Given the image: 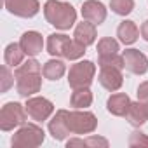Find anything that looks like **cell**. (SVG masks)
Returning a JSON list of instances; mask_svg holds the SVG:
<instances>
[{
	"label": "cell",
	"mask_w": 148,
	"mask_h": 148,
	"mask_svg": "<svg viewBox=\"0 0 148 148\" xmlns=\"http://www.w3.org/2000/svg\"><path fill=\"white\" fill-rule=\"evenodd\" d=\"M44 16L49 25L61 32L70 30L77 23V11L63 0H47L44 4Z\"/></svg>",
	"instance_id": "1"
},
{
	"label": "cell",
	"mask_w": 148,
	"mask_h": 148,
	"mask_svg": "<svg viewBox=\"0 0 148 148\" xmlns=\"http://www.w3.org/2000/svg\"><path fill=\"white\" fill-rule=\"evenodd\" d=\"M45 139V132L37 124H23L11 138L14 148H35L40 146Z\"/></svg>",
	"instance_id": "2"
},
{
	"label": "cell",
	"mask_w": 148,
	"mask_h": 148,
	"mask_svg": "<svg viewBox=\"0 0 148 148\" xmlns=\"http://www.w3.org/2000/svg\"><path fill=\"white\" fill-rule=\"evenodd\" d=\"M96 75V64L89 59L79 61L70 66L68 71V84L71 89H80V87H89L94 80Z\"/></svg>",
	"instance_id": "3"
},
{
	"label": "cell",
	"mask_w": 148,
	"mask_h": 148,
	"mask_svg": "<svg viewBox=\"0 0 148 148\" xmlns=\"http://www.w3.org/2000/svg\"><path fill=\"white\" fill-rule=\"evenodd\" d=\"M26 108L25 105L18 101H9L0 110V129L2 131H14L16 127H21L26 124Z\"/></svg>",
	"instance_id": "4"
},
{
	"label": "cell",
	"mask_w": 148,
	"mask_h": 148,
	"mask_svg": "<svg viewBox=\"0 0 148 148\" xmlns=\"http://www.w3.org/2000/svg\"><path fill=\"white\" fill-rule=\"evenodd\" d=\"M68 125L71 134H91L98 127V119L92 112L75 110L68 113Z\"/></svg>",
	"instance_id": "5"
},
{
	"label": "cell",
	"mask_w": 148,
	"mask_h": 148,
	"mask_svg": "<svg viewBox=\"0 0 148 148\" xmlns=\"http://www.w3.org/2000/svg\"><path fill=\"white\" fill-rule=\"evenodd\" d=\"M26 113L28 117H32L37 122H44L47 119H51V115L54 113V105L51 99L44 98V96H32L26 98Z\"/></svg>",
	"instance_id": "6"
},
{
	"label": "cell",
	"mask_w": 148,
	"mask_h": 148,
	"mask_svg": "<svg viewBox=\"0 0 148 148\" xmlns=\"http://www.w3.org/2000/svg\"><path fill=\"white\" fill-rule=\"evenodd\" d=\"M42 87V71L16 75V91L23 98H32Z\"/></svg>",
	"instance_id": "7"
},
{
	"label": "cell",
	"mask_w": 148,
	"mask_h": 148,
	"mask_svg": "<svg viewBox=\"0 0 148 148\" xmlns=\"http://www.w3.org/2000/svg\"><path fill=\"white\" fill-rule=\"evenodd\" d=\"M5 9L18 18H35L40 11V2L38 0H4Z\"/></svg>",
	"instance_id": "8"
},
{
	"label": "cell",
	"mask_w": 148,
	"mask_h": 148,
	"mask_svg": "<svg viewBox=\"0 0 148 148\" xmlns=\"http://www.w3.org/2000/svg\"><path fill=\"white\" fill-rule=\"evenodd\" d=\"M124 68L134 75H145L148 71V58L138 49H125L122 52Z\"/></svg>",
	"instance_id": "9"
},
{
	"label": "cell",
	"mask_w": 148,
	"mask_h": 148,
	"mask_svg": "<svg viewBox=\"0 0 148 148\" xmlns=\"http://www.w3.org/2000/svg\"><path fill=\"white\" fill-rule=\"evenodd\" d=\"M68 113H70L68 110H58L52 115V119L49 120L47 129H49V134L56 141H64L71 134L70 125H68Z\"/></svg>",
	"instance_id": "10"
},
{
	"label": "cell",
	"mask_w": 148,
	"mask_h": 148,
	"mask_svg": "<svg viewBox=\"0 0 148 148\" xmlns=\"http://www.w3.org/2000/svg\"><path fill=\"white\" fill-rule=\"evenodd\" d=\"M98 80L99 84L110 91V92H115L122 87L124 84V77H122V70L119 68H113V66H103L101 71H99V75H98Z\"/></svg>",
	"instance_id": "11"
},
{
	"label": "cell",
	"mask_w": 148,
	"mask_h": 148,
	"mask_svg": "<svg viewBox=\"0 0 148 148\" xmlns=\"http://www.w3.org/2000/svg\"><path fill=\"white\" fill-rule=\"evenodd\" d=\"M19 45H21V49L25 51V54L28 58H35L44 49V37H42V33H38L35 30L25 32L19 38Z\"/></svg>",
	"instance_id": "12"
},
{
	"label": "cell",
	"mask_w": 148,
	"mask_h": 148,
	"mask_svg": "<svg viewBox=\"0 0 148 148\" xmlns=\"http://www.w3.org/2000/svg\"><path fill=\"white\" fill-rule=\"evenodd\" d=\"M82 18L86 21L94 23L96 26L105 23L106 19V7L99 0H86L82 4Z\"/></svg>",
	"instance_id": "13"
},
{
	"label": "cell",
	"mask_w": 148,
	"mask_h": 148,
	"mask_svg": "<svg viewBox=\"0 0 148 148\" xmlns=\"http://www.w3.org/2000/svg\"><path fill=\"white\" fill-rule=\"evenodd\" d=\"M131 98L125 94V92H115L108 98L106 101V110L115 115V117H125L129 106H131Z\"/></svg>",
	"instance_id": "14"
},
{
	"label": "cell",
	"mask_w": 148,
	"mask_h": 148,
	"mask_svg": "<svg viewBox=\"0 0 148 148\" xmlns=\"http://www.w3.org/2000/svg\"><path fill=\"white\" fill-rule=\"evenodd\" d=\"M73 38L77 42L84 44L86 47L92 45L96 42V25L91 23V21H82L75 26V32H73Z\"/></svg>",
	"instance_id": "15"
},
{
	"label": "cell",
	"mask_w": 148,
	"mask_h": 148,
	"mask_svg": "<svg viewBox=\"0 0 148 148\" xmlns=\"http://www.w3.org/2000/svg\"><path fill=\"white\" fill-rule=\"evenodd\" d=\"M71 38L64 33H51L47 37V52L52 58H64L66 45Z\"/></svg>",
	"instance_id": "16"
},
{
	"label": "cell",
	"mask_w": 148,
	"mask_h": 148,
	"mask_svg": "<svg viewBox=\"0 0 148 148\" xmlns=\"http://www.w3.org/2000/svg\"><path fill=\"white\" fill-rule=\"evenodd\" d=\"M117 37H119V40H120L124 45H132V44L138 40V37H139V28L136 26L134 21L125 19V21H122V23L119 25V28H117Z\"/></svg>",
	"instance_id": "17"
},
{
	"label": "cell",
	"mask_w": 148,
	"mask_h": 148,
	"mask_svg": "<svg viewBox=\"0 0 148 148\" xmlns=\"http://www.w3.org/2000/svg\"><path fill=\"white\" fill-rule=\"evenodd\" d=\"M64 73H66V64H64L61 59H58V58L49 59V61L42 66V75H44L47 80H59Z\"/></svg>",
	"instance_id": "18"
},
{
	"label": "cell",
	"mask_w": 148,
	"mask_h": 148,
	"mask_svg": "<svg viewBox=\"0 0 148 148\" xmlns=\"http://www.w3.org/2000/svg\"><path fill=\"white\" fill-rule=\"evenodd\" d=\"M70 105L75 110H86L92 105V92L89 87H80V89H73Z\"/></svg>",
	"instance_id": "19"
},
{
	"label": "cell",
	"mask_w": 148,
	"mask_h": 148,
	"mask_svg": "<svg viewBox=\"0 0 148 148\" xmlns=\"http://www.w3.org/2000/svg\"><path fill=\"white\" fill-rule=\"evenodd\" d=\"M125 119L131 125L134 127H141L148 119H146V113H145V103L143 101H136V103H131L127 113H125Z\"/></svg>",
	"instance_id": "20"
},
{
	"label": "cell",
	"mask_w": 148,
	"mask_h": 148,
	"mask_svg": "<svg viewBox=\"0 0 148 148\" xmlns=\"http://www.w3.org/2000/svg\"><path fill=\"white\" fill-rule=\"evenodd\" d=\"M25 51L21 49L19 44H9L4 51V61L5 64H9L11 68H18L23 61H25Z\"/></svg>",
	"instance_id": "21"
},
{
	"label": "cell",
	"mask_w": 148,
	"mask_h": 148,
	"mask_svg": "<svg viewBox=\"0 0 148 148\" xmlns=\"http://www.w3.org/2000/svg\"><path fill=\"white\" fill-rule=\"evenodd\" d=\"M86 45L84 44H80V42H77L75 38H71L70 42H68V45H66V51H64V58L66 59H70V61H77V59H80L84 54H86Z\"/></svg>",
	"instance_id": "22"
},
{
	"label": "cell",
	"mask_w": 148,
	"mask_h": 148,
	"mask_svg": "<svg viewBox=\"0 0 148 148\" xmlns=\"http://www.w3.org/2000/svg\"><path fill=\"white\" fill-rule=\"evenodd\" d=\"M110 9L117 16H127L134 9V0H110Z\"/></svg>",
	"instance_id": "23"
},
{
	"label": "cell",
	"mask_w": 148,
	"mask_h": 148,
	"mask_svg": "<svg viewBox=\"0 0 148 148\" xmlns=\"http://www.w3.org/2000/svg\"><path fill=\"white\" fill-rule=\"evenodd\" d=\"M119 52V42L112 37H103L98 42V54L105 56V54H117Z\"/></svg>",
	"instance_id": "24"
},
{
	"label": "cell",
	"mask_w": 148,
	"mask_h": 148,
	"mask_svg": "<svg viewBox=\"0 0 148 148\" xmlns=\"http://www.w3.org/2000/svg\"><path fill=\"white\" fill-rule=\"evenodd\" d=\"M98 64L103 68V66H113V68H119V70H124V59L122 56L117 54H105V56H99L98 59Z\"/></svg>",
	"instance_id": "25"
},
{
	"label": "cell",
	"mask_w": 148,
	"mask_h": 148,
	"mask_svg": "<svg viewBox=\"0 0 148 148\" xmlns=\"http://www.w3.org/2000/svg\"><path fill=\"white\" fill-rule=\"evenodd\" d=\"M37 71H42L40 63H38L35 58H30V59L23 61V63L14 70V75H23V73H37Z\"/></svg>",
	"instance_id": "26"
},
{
	"label": "cell",
	"mask_w": 148,
	"mask_h": 148,
	"mask_svg": "<svg viewBox=\"0 0 148 148\" xmlns=\"http://www.w3.org/2000/svg\"><path fill=\"white\" fill-rule=\"evenodd\" d=\"M14 79H16V75L11 71V66L4 64L2 66V84H0V92H7L14 86Z\"/></svg>",
	"instance_id": "27"
},
{
	"label": "cell",
	"mask_w": 148,
	"mask_h": 148,
	"mask_svg": "<svg viewBox=\"0 0 148 148\" xmlns=\"http://www.w3.org/2000/svg\"><path fill=\"white\" fill-rule=\"evenodd\" d=\"M129 146L131 148H141V146L148 148V136L143 134V132H139V131H134L129 136Z\"/></svg>",
	"instance_id": "28"
},
{
	"label": "cell",
	"mask_w": 148,
	"mask_h": 148,
	"mask_svg": "<svg viewBox=\"0 0 148 148\" xmlns=\"http://www.w3.org/2000/svg\"><path fill=\"white\" fill-rule=\"evenodd\" d=\"M86 145L87 146H103V148H108V139H105V138H101V136H89V138H86Z\"/></svg>",
	"instance_id": "29"
},
{
	"label": "cell",
	"mask_w": 148,
	"mask_h": 148,
	"mask_svg": "<svg viewBox=\"0 0 148 148\" xmlns=\"http://www.w3.org/2000/svg\"><path fill=\"white\" fill-rule=\"evenodd\" d=\"M138 99L139 101H148V80H145V82H141L139 86H138Z\"/></svg>",
	"instance_id": "30"
},
{
	"label": "cell",
	"mask_w": 148,
	"mask_h": 148,
	"mask_svg": "<svg viewBox=\"0 0 148 148\" xmlns=\"http://www.w3.org/2000/svg\"><path fill=\"white\" fill-rule=\"evenodd\" d=\"M66 146L68 148H73V146H87L86 145V139H80V138H70L66 141Z\"/></svg>",
	"instance_id": "31"
},
{
	"label": "cell",
	"mask_w": 148,
	"mask_h": 148,
	"mask_svg": "<svg viewBox=\"0 0 148 148\" xmlns=\"http://www.w3.org/2000/svg\"><path fill=\"white\" fill-rule=\"evenodd\" d=\"M139 32H141V37H143V38L148 42V19H146V21L141 25V30H139Z\"/></svg>",
	"instance_id": "32"
},
{
	"label": "cell",
	"mask_w": 148,
	"mask_h": 148,
	"mask_svg": "<svg viewBox=\"0 0 148 148\" xmlns=\"http://www.w3.org/2000/svg\"><path fill=\"white\" fill-rule=\"evenodd\" d=\"M145 103V113H146V119H148V101H143Z\"/></svg>",
	"instance_id": "33"
}]
</instances>
